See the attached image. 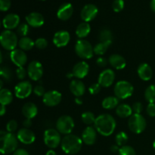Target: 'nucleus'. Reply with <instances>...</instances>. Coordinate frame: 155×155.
<instances>
[{
  "label": "nucleus",
  "instance_id": "obj_1",
  "mask_svg": "<svg viewBox=\"0 0 155 155\" xmlns=\"http://www.w3.org/2000/svg\"><path fill=\"white\" fill-rule=\"evenodd\" d=\"M117 123L113 116L108 114H103L95 119L94 127L99 134L104 136L112 135L116 129Z\"/></svg>",
  "mask_w": 155,
  "mask_h": 155
},
{
  "label": "nucleus",
  "instance_id": "obj_2",
  "mask_svg": "<svg viewBox=\"0 0 155 155\" xmlns=\"http://www.w3.org/2000/svg\"><path fill=\"white\" fill-rule=\"evenodd\" d=\"M81 138L74 134L66 135L62 139L61 146L64 153L68 154H76L81 150L83 145Z\"/></svg>",
  "mask_w": 155,
  "mask_h": 155
},
{
  "label": "nucleus",
  "instance_id": "obj_3",
  "mask_svg": "<svg viewBox=\"0 0 155 155\" xmlns=\"http://www.w3.org/2000/svg\"><path fill=\"white\" fill-rule=\"evenodd\" d=\"M0 151L2 154L14 153L17 150L18 139L15 135L8 132H0Z\"/></svg>",
  "mask_w": 155,
  "mask_h": 155
},
{
  "label": "nucleus",
  "instance_id": "obj_4",
  "mask_svg": "<svg viewBox=\"0 0 155 155\" xmlns=\"http://www.w3.org/2000/svg\"><path fill=\"white\" fill-rule=\"evenodd\" d=\"M18 42L19 41L18 39V36L12 30H5L2 32L0 35V42L2 46L8 51H13L16 49Z\"/></svg>",
  "mask_w": 155,
  "mask_h": 155
},
{
  "label": "nucleus",
  "instance_id": "obj_5",
  "mask_svg": "<svg viewBox=\"0 0 155 155\" xmlns=\"http://www.w3.org/2000/svg\"><path fill=\"white\" fill-rule=\"evenodd\" d=\"M75 52L77 56L83 59H89L93 57L94 48L92 44L85 39H80L75 45Z\"/></svg>",
  "mask_w": 155,
  "mask_h": 155
},
{
  "label": "nucleus",
  "instance_id": "obj_6",
  "mask_svg": "<svg viewBox=\"0 0 155 155\" xmlns=\"http://www.w3.org/2000/svg\"><path fill=\"white\" fill-rule=\"evenodd\" d=\"M134 92L133 86L128 81L121 80L117 82L114 86L115 96L119 99H126L130 98Z\"/></svg>",
  "mask_w": 155,
  "mask_h": 155
},
{
  "label": "nucleus",
  "instance_id": "obj_7",
  "mask_svg": "<svg viewBox=\"0 0 155 155\" xmlns=\"http://www.w3.org/2000/svg\"><path fill=\"white\" fill-rule=\"evenodd\" d=\"M146 120L140 114H134L128 120V127L133 133L140 134L146 128Z\"/></svg>",
  "mask_w": 155,
  "mask_h": 155
},
{
  "label": "nucleus",
  "instance_id": "obj_8",
  "mask_svg": "<svg viewBox=\"0 0 155 155\" xmlns=\"http://www.w3.org/2000/svg\"><path fill=\"white\" fill-rule=\"evenodd\" d=\"M74 126L75 124L74 119L68 115H63L60 117L56 122V129L61 134H71Z\"/></svg>",
  "mask_w": 155,
  "mask_h": 155
},
{
  "label": "nucleus",
  "instance_id": "obj_9",
  "mask_svg": "<svg viewBox=\"0 0 155 155\" xmlns=\"http://www.w3.org/2000/svg\"><path fill=\"white\" fill-rule=\"evenodd\" d=\"M61 133L57 130L50 128L48 129L44 133V142L45 145L51 149L58 148L61 143Z\"/></svg>",
  "mask_w": 155,
  "mask_h": 155
},
{
  "label": "nucleus",
  "instance_id": "obj_10",
  "mask_svg": "<svg viewBox=\"0 0 155 155\" xmlns=\"http://www.w3.org/2000/svg\"><path fill=\"white\" fill-rule=\"evenodd\" d=\"M33 92V86L29 81H22L17 84L15 87V96L21 99L27 98Z\"/></svg>",
  "mask_w": 155,
  "mask_h": 155
},
{
  "label": "nucleus",
  "instance_id": "obj_11",
  "mask_svg": "<svg viewBox=\"0 0 155 155\" xmlns=\"http://www.w3.org/2000/svg\"><path fill=\"white\" fill-rule=\"evenodd\" d=\"M27 74L32 80L38 81L43 75V68L40 62L33 61L30 62L27 68Z\"/></svg>",
  "mask_w": 155,
  "mask_h": 155
},
{
  "label": "nucleus",
  "instance_id": "obj_12",
  "mask_svg": "<svg viewBox=\"0 0 155 155\" xmlns=\"http://www.w3.org/2000/svg\"><path fill=\"white\" fill-rule=\"evenodd\" d=\"M62 95L57 90H50L45 92L43 96V103L48 107H54L60 104Z\"/></svg>",
  "mask_w": 155,
  "mask_h": 155
},
{
  "label": "nucleus",
  "instance_id": "obj_13",
  "mask_svg": "<svg viewBox=\"0 0 155 155\" xmlns=\"http://www.w3.org/2000/svg\"><path fill=\"white\" fill-rule=\"evenodd\" d=\"M98 12L96 5L93 4H87L82 8L80 17L84 22H89L95 18Z\"/></svg>",
  "mask_w": 155,
  "mask_h": 155
},
{
  "label": "nucleus",
  "instance_id": "obj_14",
  "mask_svg": "<svg viewBox=\"0 0 155 155\" xmlns=\"http://www.w3.org/2000/svg\"><path fill=\"white\" fill-rule=\"evenodd\" d=\"M115 80V73L111 69H106L100 74L98 83L101 87L107 88L111 86Z\"/></svg>",
  "mask_w": 155,
  "mask_h": 155
},
{
  "label": "nucleus",
  "instance_id": "obj_15",
  "mask_svg": "<svg viewBox=\"0 0 155 155\" xmlns=\"http://www.w3.org/2000/svg\"><path fill=\"white\" fill-rule=\"evenodd\" d=\"M18 141L25 145H30L35 142L36 136L32 130L27 128H22L19 130L17 133Z\"/></svg>",
  "mask_w": 155,
  "mask_h": 155
},
{
  "label": "nucleus",
  "instance_id": "obj_16",
  "mask_svg": "<svg viewBox=\"0 0 155 155\" xmlns=\"http://www.w3.org/2000/svg\"><path fill=\"white\" fill-rule=\"evenodd\" d=\"M10 58L12 61L18 68L25 65L27 61V56L24 51L21 49H15L11 51Z\"/></svg>",
  "mask_w": 155,
  "mask_h": 155
},
{
  "label": "nucleus",
  "instance_id": "obj_17",
  "mask_svg": "<svg viewBox=\"0 0 155 155\" xmlns=\"http://www.w3.org/2000/svg\"><path fill=\"white\" fill-rule=\"evenodd\" d=\"M71 40V36L68 31L65 30H61L54 33L53 37V43L57 47L61 48L64 47L69 43Z\"/></svg>",
  "mask_w": 155,
  "mask_h": 155
},
{
  "label": "nucleus",
  "instance_id": "obj_18",
  "mask_svg": "<svg viewBox=\"0 0 155 155\" xmlns=\"http://www.w3.org/2000/svg\"><path fill=\"white\" fill-rule=\"evenodd\" d=\"M82 140L86 145H92L95 143L97 139V131L95 127H88L82 133Z\"/></svg>",
  "mask_w": 155,
  "mask_h": 155
},
{
  "label": "nucleus",
  "instance_id": "obj_19",
  "mask_svg": "<svg viewBox=\"0 0 155 155\" xmlns=\"http://www.w3.org/2000/svg\"><path fill=\"white\" fill-rule=\"evenodd\" d=\"M74 13V8L73 5L69 2H66L62 4L59 7L58 10L57 12V16L58 19L61 20V21H68Z\"/></svg>",
  "mask_w": 155,
  "mask_h": 155
},
{
  "label": "nucleus",
  "instance_id": "obj_20",
  "mask_svg": "<svg viewBox=\"0 0 155 155\" xmlns=\"http://www.w3.org/2000/svg\"><path fill=\"white\" fill-rule=\"evenodd\" d=\"M27 24L33 27H40L44 24L45 20L42 15L39 12H32L26 16Z\"/></svg>",
  "mask_w": 155,
  "mask_h": 155
},
{
  "label": "nucleus",
  "instance_id": "obj_21",
  "mask_svg": "<svg viewBox=\"0 0 155 155\" xmlns=\"http://www.w3.org/2000/svg\"><path fill=\"white\" fill-rule=\"evenodd\" d=\"M20 17L16 14H8L3 18L2 24L3 27L6 30H13L18 28L20 25Z\"/></svg>",
  "mask_w": 155,
  "mask_h": 155
},
{
  "label": "nucleus",
  "instance_id": "obj_22",
  "mask_svg": "<svg viewBox=\"0 0 155 155\" xmlns=\"http://www.w3.org/2000/svg\"><path fill=\"white\" fill-rule=\"evenodd\" d=\"M89 71V66L86 61H80L74 65L73 68L74 77L78 79H83L87 76Z\"/></svg>",
  "mask_w": 155,
  "mask_h": 155
},
{
  "label": "nucleus",
  "instance_id": "obj_23",
  "mask_svg": "<svg viewBox=\"0 0 155 155\" xmlns=\"http://www.w3.org/2000/svg\"><path fill=\"white\" fill-rule=\"evenodd\" d=\"M70 90L76 97H81L86 92V86L81 80H74L70 84Z\"/></svg>",
  "mask_w": 155,
  "mask_h": 155
},
{
  "label": "nucleus",
  "instance_id": "obj_24",
  "mask_svg": "<svg viewBox=\"0 0 155 155\" xmlns=\"http://www.w3.org/2000/svg\"><path fill=\"white\" fill-rule=\"evenodd\" d=\"M138 75L144 81H148L153 76V71L151 66L146 63L141 64L137 69Z\"/></svg>",
  "mask_w": 155,
  "mask_h": 155
},
{
  "label": "nucleus",
  "instance_id": "obj_25",
  "mask_svg": "<svg viewBox=\"0 0 155 155\" xmlns=\"http://www.w3.org/2000/svg\"><path fill=\"white\" fill-rule=\"evenodd\" d=\"M22 114L27 119L32 120L37 115V106L33 102H27L22 107Z\"/></svg>",
  "mask_w": 155,
  "mask_h": 155
},
{
  "label": "nucleus",
  "instance_id": "obj_26",
  "mask_svg": "<svg viewBox=\"0 0 155 155\" xmlns=\"http://www.w3.org/2000/svg\"><path fill=\"white\" fill-rule=\"evenodd\" d=\"M108 61L110 64L117 70L124 69L127 65V61H126L125 58L120 54H111L109 58Z\"/></svg>",
  "mask_w": 155,
  "mask_h": 155
},
{
  "label": "nucleus",
  "instance_id": "obj_27",
  "mask_svg": "<svg viewBox=\"0 0 155 155\" xmlns=\"http://www.w3.org/2000/svg\"><path fill=\"white\" fill-rule=\"evenodd\" d=\"M116 114L121 118H127L133 115V108L127 104H121L116 108Z\"/></svg>",
  "mask_w": 155,
  "mask_h": 155
},
{
  "label": "nucleus",
  "instance_id": "obj_28",
  "mask_svg": "<svg viewBox=\"0 0 155 155\" xmlns=\"http://www.w3.org/2000/svg\"><path fill=\"white\" fill-rule=\"evenodd\" d=\"M91 31V27L89 23L83 22L77 26L76 29V34L80 39L86 37Z\"/></svg>",
  "mask_w": 155,
  "mask_h": 155
},
{
  "label": "nucleus",
  "instance_id": "obj_29",
  "mask_svg": "<svg viewBox=\"0 0 155 155\" xmlns=\"http://www.w3.org/2000/svg\"><path fill=\"white\" fill-rule=\"evenodd\" d=\"M119 104V98L116 96L106 97L102 101L101 105L106 110H112L118 106Z\"/></svg>",
  "mask_w": 155,
  "mask_h": 155
},
{
  "label": "nucleus",
  "instance_id": "obj_30",
  "mask_svg": "<svg viewBox=\"0 0 155 155\" xmlns=\"http://www.w3.org/2000/svg\"><path fill=\"white\" fill-rule=\"evenodd\" d=\"M13 101V95L8 89H2L0 90V103L2 105H8Z\"/></svg>",
  "mask_w": 155,
  "mask_h": 155
},
{
  "label": "nucleus",
  "instance_id": "obj_31",
  "mask_svg": "<svg viewBox=\"0 0 155 155\" xmlns=\"http://www.w3.org/2000/svg\"><path fill=\"white\" fill-rule=\"evenodd\" d=\"M18 45L23 51H29L34 47L35 42L28 36H25V37H21L18 42Z\"/></svg>",
  "mask_w": 155,
  "mask_h": 155
},
{
  "label": "nucleus",
  "instance_id": "obj_32",
  "mask_svg": "<svg viewBox=\"0 0 155 155\" xmlns=\"http://www.w3.org/2000/svg\"><path fill=\"white\" fill-rule=\"evenodd\" d=\"M112 42H99L94 47V53L98 55H102L108 49Z\"/></svg>",
  "mask_w": 155,
  "mask_h": 155
},
{
  "label": "nucleus",
  "instance_id": "obj_33",
  "mask_svg": "<svg viewBox=\"0 0 155 155\" xmlns=\"http://www.w3.org/2000/svg\"><path fill=\"white\" fill-rule=\"evenodd\" d=\"M113 34L109 29H103L99 33V40L101 42H112Z\"/></svg>",
  "mask_w": 155,
  "mask_h": 155
},
{
  "label": "nucleus",
  "instance_id": "obj_34",
  "mask_svg": "<svg viewBox=\"0 0 155 155\" xmlns=\"http://www.w3.org/2000/svg\"><path fill=\"white\" fill-rule=\"evenodd\" d=\"M145 98L149 103H155V85H151L145 92Z\"/></svg>",
  "mask_w": 155,
  "mask_h": 155
},
{
  "label": "nucleus",
  "instance_id": "obj_35",
  "mask_svg": "<svg viewBox=\"0 0 155 155\" xmlns=\"http://www.w3.org/2000/svg\"><path fill=\"white\" fill-rule=\"evenodd\" d=\"M115 142L118 146H124L126 143L128 142V135L125 132H120L116 135Z\"/></svg>",
  "mask_w": 155,
  "mask_h": 155
},
{
  "label": "nucleus",
  "instance_id": "obj_36",
  "mask_svg": "<svg viewBox=\"0 0 155 155\" xmlns=\"http://www.w3.org/2000/svg\"><path fill=\"white\" fill-rule=\"evenodd\" d=\"M82 120L86 125H91L92 124H95V121L96 117H95L93 113L90 111H86L82 114L81 116Z\"/></svg>",
  "mask_w": 155,
  "mask_h": 155
},
{
  "label": "nucleus",
  "instance_id": "obj_37",
  "mask_svg": "<svg viewBox=\"0 0 155 155\" xmlns=\"http://www.w3.org/2000/svg\"><path fill=\"white\" fill-rule=\"evenodd\" d=\"M0 74H1L2 79L5 81L9 82L12 80V71L8 67L4 66L2 67L1 70H0Z\"/></svg>",
  "mask_w": 155,
  "mask_h": 155
},
{
  "label": "nucleus",
  "instance_id": "obj_38",
  "mask_svg": "<svg viewBox=\"0 0 155 155\" xmlns=\"http://www.w3.org/2000/svg\"><path fill=\"white\" fill-rule=\"evenodd\" d=\"M119 155H136V151L133 147L130 145H124L122 146L119 150L118 152Z\"/></svg>",
  "mask_w": 155,
  "mask_h": 155
},
{
  "label": "nucleus",
  "instance_id": "obj_39",
  "mask_svg": "<svg viewBox=\"0 0 155 155\" xmlns=\"http://www.w3.org/2000/svg\"><path fill=\"white\" fill-rule=\"evenodd\" d=\"M30 32L29 25L27 24H21L17 28V33L21 37H25Z\"/></svg>",
  "mask_w": 155,
  "mask_h": 155
},
{
  "label": "nucleus",
  "instance_id": "obj_40",
  "mask_svg": "<svg viewBox=\"0 0 155 155\" xmlns=\"http://www.w3.org/2000/svg\"><path fill=\"white\" fill-rule=\"evenodd\" d=\"M112 8L114 12H120L124 8V0H114L112 4Z\"/></svg>",
  "mask_w": 155,
  "mask_h": 155
},
{
  "label": "nucleus",
  "instance_id": "obj_41",
  "mask_svg": "<svg viewBox=\"0 0 155 155\" xmlns=\"http://www.w3.org/2000/svg\"><path fill=\"white\" fill-rule=\"evenodd\" d=\"M35 45L39 49H45L48 46V41L45 38H39L35 41Z\"/></svg>",
  "mask_w": 155,
  "mask_h": 155
},
{
  "label": "nucleus",
  "instance_id": "obj_42",
  "mask_svg": "<svg viewBox=\"0 0 155 155\" xmlns=\"http://www.w3.org/2000/svg\"><path fill=\"white\" fill-rule=\"evenodd\" d=\"M17 129H18V122L15 120H11L8 122L7 125H6L7 132L13 133L14 132L16 131Z\"/></svg>",
  "mask_w": 155,
  "mask_h": 155
},
{
  "label": "nucleus",
  "instance_id": "obj_43",
  "mask_svg": "<svg viewBox=\"0 0 155 155\" xmlns=\"http://www.w3.org/2000/svg\"><path fill=\"white\" fill-rule=\"evenodd\" d=\"M101 85L99 83H93V84L91 85L89 88V92L91 95H96L101 90Z\"/></svg>",
  "mask_w": 155,
  "mask_h": 155
},
{
  "label": "nucleus",
  "instance_id": "obj_44",
  "mask_svg": "<svg viewBox=\"0 0 155 155\" xmlns=\"http://www.w3.org/2000/svg\"><path fill=\"white\" fill-rule=\"evenodd\" d=\"M12 5L11 0H0V10L2 12H7Z\"/></svg>",
  "mask_w": 155,
  "mask_h": 155
},
{
  "label": "nucleus",
  "instance_id": "obj_45",
  "mask_svg": "<svg viewBox=\"0 0 155 155\" xmlns=\"http://www.w3.org/2000/svg\"><path fill=\"white\" fill-rule=\"evenodd\" d=\"M27 74V71H26L24 67H20L16 70V75L19 80H24Z\"/></svg>",
  "mask_w": 155,
  "mask_h": 155
},
{
  "label": "nucleus",
  "instance_id": "obj_46",
  "mask_svg": "<svg viewBox=\"0 0 155 155\" xmlns=\"http://www.w3.org/2000/svg\"><path fill=\"white\" fill-rule=\"evenodd\" d=\"M33 92H34L35 95H36L37 96L43 97L44 95L45 94V88L42 86H41V85H37V86H36L33 88Z\"/></svg>",
  "mask_w": 155,
  "mask_h": 155
},
{
  "label": "nucleus",
  "instance_id": "obj_47",
  "mask_svg": "<svg viewBox=\"0 0 155 155\" xmlns=\"http://www.w3.org/2000/svg\"><path fill=\"white\" fill-rule=\"evenodd\" d=\"M146 112L148 114V116L151 117H155V103H149L148 105L147 106Z\"/></svg>",
  "mask_w": 155,
  "mask_h": 155
},
{
  "label": "nucleus",
  "instance_id": "obj_48",
  "mask_svg": "<svg viewBox=\"0 0 155 155\" xmlns=\"http://www.w3.org/2000/svg\"><path fill=\"white\" fill-rule=\"evenodd\" d=\"M132 108H133V110L135 112V114H141V112L143 110V105L141 102L136 101L133 104Z\"/></svg>",
  "mask_w": 155,
  "mask_h": 155
},
{
  "label": "nucleus",
  "instance_id": "obj_49",
  "mask_svg": "<svg viewBox=\"0 0 155 155\" xmlns=\"http://www.w3.org/2000/svg\"><path fill=\"white\" fill-rule=\"evenodd\" d=\"M107 63H108V61H107V59L103 57L98 58L96 61V64L101 68H104V67L107 66Z\"/></svg>",
  "mask_w": 155,
  "mask_h": 155
},
{
  "label": "nucleus",
  "instance_id": "obj_50",
  "mask_svg": "<svg viewBox=\"0 0 155 155\" xmlns=\"http://www.w3.org/2000/svg\"><path fill=\"white\" fill-rule=\"evenodd\" d=\"M13 155H30L29 153L27 152L26 150L22 149V148H19L17 149L15 152L13 153Z\"/></svg>",
  "mask_w": 155,
  "mask_h": 155
},
{
  "label": "nucleus",
  "instance_id": "obj_51",
  "mask_svg": "<svg viewBox=\"0 0 155 155\" xmlns=\"http://www.w3.org/2000/svg\"><path fill=\"white\" fill-rule=\"evenodd\" d=\"M33 123H32V120L30 119H27L26 118L24 121H23V126H24V128L29 129L32 126Z\"/></svg>",
  "mask_w": 155,
  "mask_h": 155
},
{
  "label": "nucleus",
  "instance_id": "obj_52",
  "mask_svg": "<svg viewBox=\"0 0 155 155\" xmlns=\"http://www.w3.org/2000/svg\"><path fill=\"white\" fill-rule=\"evenodd\" d=\"M120 148L117 145H113L111 147H110V151L113 153H117L119 152Z\"/></svg>",
  "mask_w": 155,
  "mask_h": 155
},
{
  "label": "nucleus",
  "instance_id": "obj_53",
  "mask_svg": "<svg viewBox=\"0 0 155 155\" xmlns=\"http://www.w3.org/2000/svg\"><path fill=\"white\" fill-rule=\"evenodd\" d=\"M75 102H76V104H77L81 105V104H83V100H82L81 97H76Z\"/></svg>",
  "mask_w": 155,
  "mask_h": 155
},
{
  "label": "nucleus",
  "instance_id": "obj_54",
  "mask_svg": "<svg viewBox=\"0 0 155 155\" xmlns=\"http://www.w3.org/2000/svg\"><path fill=\"white\" fill-rule=\"evenodd\" d=\"M150 8H151V11L155 13V0H151L150 2Z\"/></svg>",
  "mask_w": 155,
  "mask_h": 155
},
{
  "label": "nucleus",
  "instance_id": "obj_55",
  "mask_svg": "<svg viewBox=\"0 0 155 155\" xmlns=\"http://www.w3.org/2000/svg\"><path fill=\"white\" fill-rule=\"evenodd\" d=\"M1 111H0V114H1V116H3V115L5 114L6 112V108H5V105H2L1 104Z\"/></svg>",
  "mask_w": 155,
  "mask_h": 155
},
{
  "label": "nucleus",
  "instance_id": "obj_56",
  "mask_svg": "<svg viewBox=\"0 0 155 155\" xmlns=\"http://www.w3.org/2000/svg\"><path fill=\"white\" fill-rule=\"evenodd\" d=\"M45 155H57V154H56V152L54 151V150L51 149V150H49V151H47Z\"/></svg>",
  "mask_w": 155,
  "mask_h": 155
},
{
  "label": "nucleus",
  "instance_id": "obj_57",
  "mask_svg": "<svg viewBox=\"0 0 155 155\" xmlns=\"http://www.w3.org/2000/svg\"><path fill=\"white\" fill-rule=\"evenodd\" d=\"M74 77V74H73V73H69V74H67V77H68V78H71V77Z\"/></svg>",
  "mask_w": 155,
  "mask_h": 155
},
{
  "label": "nucleus",
  "instance_id": "obj_58",
  "mask_svg": "<svg viewBox=\"0 0 155 155\" xmlns=\"http://www.w3.org/2000/svg\"><path fill=\"white\" fill-rule=\"evenodd\" d=\"M3 80L2 79H1V80H0V89H3Z\"/></svg>",
  "mask_w": 155,
  "mask_h": 155
},
{
  "label": "nucleus",
  "instance_id": "obj_59",
  "mask_svg": "<svg viewBox=\"0 0 155 155\" xmlns=\"http://www.w3.org/2000/svg\"><path fill=\"white\" fill-rule=\"evenodd\" d=\"M153 148H154V149L155 150V140L154 141V142H153Z\"/></svg>",
  "mask_w": 155,
  "mask_h": 155
},
{
  "label": "nucleus",
  "instance_id": "obj_60",
  "mask_svg": "<svg viewBox=\"0 0 155 155\" xmlns=\"http://www.w3.org/2000/svg\"><path fill=\"white\" fill-rule=\"evenodd\" d=\"M41 1H45V0H41Z\"/></svg>",
  "mask_w": 155,
  "mask_h": 155
}]
</instances>
